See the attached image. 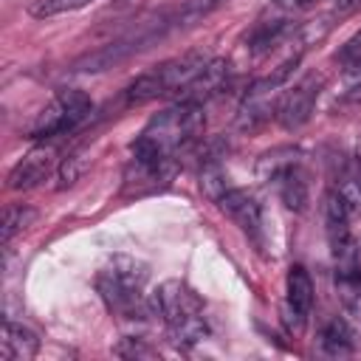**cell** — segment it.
Wrapping results in <instances>:
<instances>
[{"instance_id":"obj_24","label":"cell","mask_w":361,"mask_h":361,"mask_svg":"<svg viewBox=\"0 0 361 361\" xmlns=\"http://www.w3.org/2000/svg\"><path fill=\"white\" fill-rule=\"evenodd\" d=\"M282 11H307L316 6V0H274Z\"/></svg>"},{"instance_id":"obj_7","label":"cell","mask_w":361,"mask_h":361,"mask_svg":"<svg viewBox=\"0 0 361 361\" xmlns=\"http://www.w3.org/2000/svg\"><path fill=\"white\" fill-rule=\"evenodd\" d=\"M96 285H99L102 299L107 302V307H110L116 316H121V319H144V316H147V305H144L138 288H130V285L118 282V279H116L113 274H107V271L99 274Z\"/></svg>"},{"instance_id":"obj_18","label":"cell","mask_w":361,"mask_h":361,"mask_svg":"<svg viewBox=\"0 0 361 361\" xmlns=\"http://www.w3.org/2000/svg\"><path fill=\"white\" fill-rule=\"evenodd\" d=\"M93 0H31L28 3V14L37 20H48L56 14H68V11H79L85 6H90Z\"/></svg>"},{"instance_id":"obj_15","label":"cell","mask_w":361,"mask_h":361,"mask_svg":"<svg viewBox=\"0 0 361 361\" xmlns=\"http://www.w3.org/2000/svg\"><path fill=\"white\" fill-rule=\"evenodd\" d=\"M322 350L327 355H350L353 353V330L344 319H330L322 330Z\"/></svg>"},{"instance_id":"obj_20","label":"cell","mask_w":361,"mask_h":361,"mask_svg":"<svg viewBox=\"0 0 361 361\" xmlns=\"http://www.w3.org/2000/svg\"><path fill=\"white\" fill-rule=\"evenodd\" d=\"M338 65L344 68V73L361 76V31L344 42V48L338 51Z\"/></svg>"},{"instance_id":"obj_2","label":"cell","mask_w":361,"mask_h":361,"mask_svg":"<svg viewBox=\"0 0 361 361\" xmlns=\"http://www.w3.org/2000/svg\"><path fill=\"white\" fill-rule=\"evenodd\" d=\"M152 310L166 322L172 338L178 344H197L206 336V322H203V307L195 290L178 279L164 282L155 296H152Z\"/></svg>"},{"instance_id":"obj_22","label":"cell","mask_w":361,"mask_h":361,"mask_svg":"<svg viewBox=\"0 0 361 361\" xmlns=\"http://www.w3.org/2000/svg\"><path fill=\"white\" fill-rule=\"evenodd\" d=\"M113 353L121 355V358H155L158 355L149 344H144V338H121L113 347Z\"/></svg>"},{"instance_id":"obj_14","label":"cell","mask_w":361,"mask_h":361,"mask_svg":"<svg viewBox=\"0 0 361 361\" xmlns=\"http://www.w3.org/2000/svg\"><path fill=\"white\" fill-rule=\"evenodd\" d=\"M293 166H302V152L293 149V147H276L271 152H265L257 164V175L262 180H276L282 172L293 169Z\"/></svg>"},{"instance_id":"obj_26","label":"cell","mask_w":361,"mask_h":361,"mask_svg":"<svg viewBox=\"0 0 361 361\" xmlns=\"http://www.w3.org/2000/svg\"><path fill=\"white\" fill-rule=\"evenodd\" d=\"M124 3H127V0H118V6H124Z\"/></svg>"},{"instance_id":"obj_19","label":"cell","mask_w":361,"mask_h":361,"mask_svg":"<svg viewBox=\"0 0 361 361\" xmlns=\"http://www.w3.org/2000/svg\"><path fill=\"white\" fill-rule=\"evenodd\" d=\"M228 186H231L228 178H226V172H223L217 164H206V166H203V172H200V189L206 192L209 200L217 203V200L226 195Z\"/></svg>"},{"instance_id":"obj_17","label":"cell","mask_w":361,"mask_h":361,"mask_svg":"<svg viewBox=\"0 0 361 361\" xmlns=\"http://www.w3.org/2000/svg\"><path fill=\"white\" fill-rule=\"evenodd\" d=\"M107 274H113L118 282H124V285H130V288H144V282H147V276H149V271H147V265L144 262H138V259H133V257H113V262H110V268H104Z\"/></svg>"},{"instance_id":"obj_21","label":"cell","mask_w":361,"mask_h":361,"mask_svg":"<svg viewBox=\"0 0 361 361\" xmlns=\"http://www.w3.org/2000/svg\"><path fill=\"white\" fill-rule=\"evenodd\" d=\"M336 189H338V195L344 197L350 214H358V212H361V178L347 175V178H341V183H338Z\"/></svg>"},{"instance_id":"obj_1","label":"cell","mask_w":361,"mask_h":361,"mask_svg":"<svg viewBox=\"0 0 361 361\" xmlns=\"http://www.w3.org/2000/svg\"><path fill=\"white\" fill-rule=\"evenodd\" d=\"M206 62H209L206 54L189 51L183 56H175V59H166V62L155 65L152 71L141 73L124 90V104L133 107V104H147V102L161 99V96H180V90L203 71Z\"/></svg>"},{"instance_id":"obj_12","label":"cell","mask_w":361,"mask_h":361,"mask_svg":"<svg viewBox=\"0 0 361 361\" xmlns=\"http://www.w3.org/2000/svg\"><path fill=\"white\" fill-rule=\"evenodd\" d=\"M279 192V200L290 209V212H305L307 206V183L302 175V166H293L288 172H282L276 180H271Z\"/></svg>"},{"instance_id":"obj_25","label":"cell","mask_w":361,"mask_h":361,"mask_svg":"<svg viewBox=\"0 0 361 361\" xmlns=\"http://www.w3.org/2000/svg\"><path fill=\"white\" fill-rule=\"evenodd\" d=\"M355 8H361V0H338L336 3V14H353Z\"/></svg>"},{"instance_id":"obj_4","label":"cell","mask_w":361,"mask_h":361,"mask_svg":"<svg viewBox=\"0 0 361 361\" xmlns=\"http://www.w3.org/2000/svg\"><path fill=\"white\" fill-rule=\"evenodd\" d=\"M169 28H175V14H158L155 20L141 23L135 31H130V34H124V37H118V39H110L107 45H102V48H96V51L79 56V59L73 62V71H82V73L107 71V68L124 62L127 56L144 51L149 42L161 39Z\"/></svg>"},{"instance_id":"obj_13","label":"cell","mask_w":361,"mask_h":361,"mask_svg":"<svg viewBox=\"0 0 361 361\" xmlns=\"http://www.w3.org/2000/svg\"><path fill=\"white\" fill-rule=\"evenodd\" d=\"M288 307L307 316L313 307V282L302 265H290L288 271Z\"/></svg>"},{"instance_id":"obj_6","label":"cell","mask_w":361,"mask_h":361,"mask_svg":"<svg viewBox=\"0 0 361 361\" xmlns=\"http://www.w3.org/2000/svg\"><path fill=\"white\" fill-rule=\"evenodd\" d=\"M319 90H322V79H316V76H307V79H302L299 85H293V87L276 102V121H279L285 130L302 127V124L313 116Z\"/></svg>"},{"instance_id":"obj_23","label":"cell","mask_w":361,"mask_h":361,"mask_svg":"<svg viewBox=\"0 0 361 361\" xmlns=\"http://www.w3.org/2000/svg\"><path fill=\"white\" fill-rule=\"evenodd\" d=\"M79 172H82V166H79V158H76V155H73V158H65V161H62V169H59L62 186H71V183L79 178Z\"/></svg>"},{"instance_id":"obj_10","label":"cell","mask_w":361,"mask_h":361,"mask_svg":"<svg viewBox=\"0 0 361 361\" xmlns=\"http://www.w3.org/2000/svg\"><path fill=\"white\" fill-rule=\"evenodd\" d=\"M228 62L226 59H209L203 65V71L180 90L178 102H195V104H203L206 99L217 96L226 85H228Z\"/></svg>"},{"instance_id":"obj_11","label":"cell","mask_w":361,"mask_h":361,"mask_svg":"<svg viewBox=\"0 0 361 361\" xmlns=\"http://www.w3.org/2000/svg\"><path fill=\"white\" fill-rule=\"evenodd\" d=\"M39 350V338L31 327L17 324V322H3V336H0V358L3 361H28Z\"/></svg>"},{"instance_id":"obj_3","label":"cell","mask_w":361,"mask_h":361,"mask_svg":"<svg viewBox=\"0 0 361 361\" xmlns=\"http://www.w3.org/2000/svg\"><path fill=\"white\" fill-rule=\"evenodd\" d=\"M203 127H206L203 107L195 102H178L175 107L152 116L149 124L144 127L141 138L149 141L152 147H158L161 152L175 155L180 147L197 141L203 135Z\"/></svg>"},{"instance_id":"obj_8","label":"cell","mask_w":361,"mask_h":361,"mask_svg":"<svg viewBox=\"0 0 361 361\" xmlns=\"http://www.w3.org/2000/svg\"><path fill=\"white\" fill-rule=\"evenodd\" d=\"M217 206H220V212H223L228 220H234L245 234H251V237L259 234V228H262V209H259V203H257V197H254L251 192L237 189V186H228L226 195L217 200Z\"/></svg>"},{"instance_id":"obj_5","label":"cell","mask_w":361,"mask_h":361,"mask_svg":"<svg viewBox=\"0 0 361 361\" xmlns=\"http://www.w3.org/2000/svg\"><path fill=\"white\" fill-rule=\"evenodd\" d=\"M93 104L82 90H62L51 99V104H45L34 124H31V135L34 138H54V135H65L71 130H76L87 116H90Z\"/></svg>"},{"instance_id":"obj_9","label":"cell","mask_w":361,"mask_h":361,"mask_svg":"<svg viewBox=\"0 0 361 361\" xmlns=\"http://www.w3.org/2000/svg\"><path fill=\"white\" fill-rule=\"evenodd\" d=\"M56 164V152L54 147H34L11 172H8V189H31L39 180H45L51 175Z\"/></svg>"},{"instance_id":"obj_16","label":"cell","mask_w":361,"mask_h":361,"mask_svg":"<svg viewBox=\"0 0 361 361\" xmlns=\"http://www.w3.org/2000/svg\"><path fill=\"white\" fill-rule=\"evenodd\" d=\"M34 220H37V212H34L31 206H23V203H17V206H8V209L3 212L0 243H3V245H8V243L14 240V234L25 231V228H28Z\"/></svg>"}]
</instances>
